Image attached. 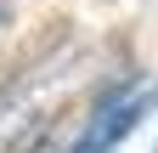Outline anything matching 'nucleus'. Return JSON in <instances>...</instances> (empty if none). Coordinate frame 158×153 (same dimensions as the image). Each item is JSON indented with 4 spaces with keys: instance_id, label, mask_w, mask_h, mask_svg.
<instances>
[{
    "instance_id": "nucleus-1",
    "label": "nucleus",
    "mask_w": 158,
    "mask_h": 153,
    "mask_svg": "<svg viewBox=\"0 0 158 153\" xmlns=\"http://www.w3.org/2000/svg\"><path fill=\"white\" fill-rule=\"evenodd\" d=\"M152 97H158L152 80H118V85H107L102 97H96V108L85 113L79 136L68 142V153H113L135 125H141V113L152 108Z\"/></svg>"
}]
</instances>
